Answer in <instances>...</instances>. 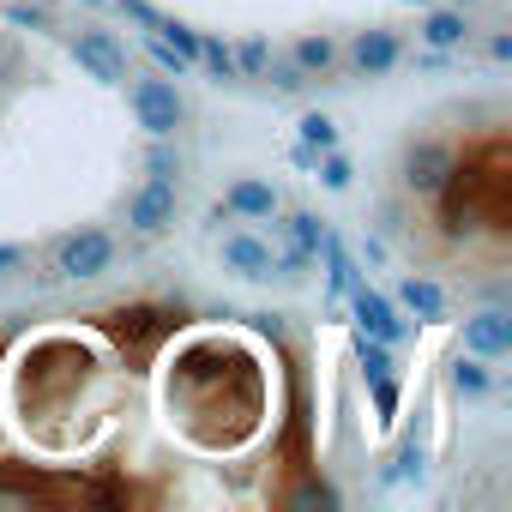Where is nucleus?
Returning <instances> with one entry per match:
<instances>
[{
    "mask_svg": "<svg viewBox=\"0 0 512 512\" xmlns=\"http://www.w3.org/2000/svg\"><path fill=\"white\" fill-rule=\"evenodd\" d=\"M157 404L169 434L187 452L229 458L266 434L272 416V374L266 356L241 332H175L157 356Z\"/></svg>",
    "mask_w": 512,
    "mask_h": 512,
    "instance_id": "1",
    "label": "nucleus"
},
{
    "mask_svg": "<svg viewBox=\"0 0 512 512\" xmlns=\"http://www.w3.org/2000/svg\"><path fill=\"white\" fill-rule=\"evenodd\" d=\"M0 368H7V404L37 452H79L109 422V362L79 332H37Z\"/></svg>",
    "mask_w": 512,
    "mask_h": 512,
    "instance_id": "2",
    "label": "nucleus"
},
{
    "mask_svg": "<svg viewBox=\"0 0 512 512\" xmlns=\"http://www.w3.org/2000/svg\"><path fill=\"white\" fill-rule=\"evenodd\" d=\"M91 326L115 344V356L133 368V374H145L151 368V356L187 326V314L181 308H157V302H133V308H109V314H91Z\"/></svg>",
    "mask_w": 512,
    "mask_h": 512,
    "instance_id": "3",
    "label": "nucleus"
},
{
    "mask_svg": "<svg viewBox=\"0 0 512 512\" xmlns=\"http://www.w3.org/2000/svg\"><path fill=\"white\" fill-rule=\"evenodd\" d=\"M452 163H458L452 139H440V133L404 139V151H398V193L416 199V205H434L440 187H446V175H452Z\"/></svg>",
    "mask_w": 512,
    "mask_h": 512,
    "instance_id": "4",
    "label": "nucleus"
},
{
    "mask_svg": "<svg viewBox=\"0 0 512 512\" xmlns=\"http://www.w3.org/2000/svg\"><path fill=\"white\" fill-rule=\"evenodd\" d=\"M115 260H121V241H115L109 229H97V223L67 229V235H55V247H49V266H55L61 278H73V284H91V278L115 272Z\"/></svg>",
    "mask_w": 512,
    "mask_h": 512,
    "instance_id": "5",
    "label": "nucleus"
},
{
    "mask_svg": "<svg viewBox=\"0 0 512 512\" xmlns=\"http://www.w3.org/2000/svg\"><path fill=\"white\" fill-rule=\"evenodd\" d=\"M127 103H133V121L145 127V139H175L181 121H187V97L169 73H151V79H127Z\"/></svg>",
    "mask_w": 512,
    "mask_h": 512,
    "instance_id": "6",
    "label": "nucleus"
},
{
    "mask_svg": "<svg viewBox=\"0 0 512 512\" xmlns=\"http://www.w3.org/2000/svg\"><path fill=\"white\" fill-rule=\"evenodd\" d=\"M356 368H362V380H368V398H374V422L380 428H392L398 422V410H404V380H398V362H392V344H380V338H356Z\"/></svg>",
    "mask_w": 512,
    "mask_h": 512,
    "instance_id": "7",
    "label": "nucleus"
},
{
    "mask_svg": "<svg viewBox=\"0 0 512 512\" xmlns=\"http://www.w3.org/2000/svg\"><path fill=\"white\" fill-rule=\"evenodd\" d=\"M73 61L97 79V85H127L133 79V61H127V43L115 37V31H103V25H85V31H73Z\"/></svg>",
    "mask_w": 512,
    "mask_h": 512,
    "instance_id": "8",
    "label": "nucleus"
},
{
    "mask_svg": "<svg viewBox=\"0 0 512 512\" xmlns=\"http://www.w3.org/2000/svg\"><path fill=\"white\" fill-rule=\"evenodd\" d=\"M175 211H181V187L163 181V175H145V187L127 199V229L133 235H163L175 223Z\"/></svg>",
    "mask_w": 512,
    "mask_h": 512,
    "instance_id": "9",
    "label": "nucleus"
},
{
    "mask_svg": "<svg viewBox=\"0 0 512 512\" xmlns=\"http://www.w3.org/2000/svg\"><path fill=\"white\" fill-rule=\"evenodd\" d=\"M344 302H350V314H356V332H368V338H380V344H392V350L410 338V320L398 314V302H392V296H380V290L356 284Z\"/></svg>",
    "mask_w": 512,
    "mask_h": 512,
    "instance_id": "10",
    "label": "nucleus"
},
{
    "mask_svg": "<svg viewBox=\"0 0 512 512\" xmlns=\"http://www.w3.org/2000/svg\"><path fill=\"white\" fill-rule=\"evenodd\" d=\"M344 61H350V73H362V79H386V73L404 61V43H398V31H392V25H368V31H356V37H350Z\"/></svg>",
    "mask_w": 512,
    "mask_h": 512,
    "instance_id": "11",
    "label": "nucleus"
},
{
    "mask_svg": "<svg viewBox=\"0 0 512 512\" xmlns=\"http://www.w3.org/2000/svg\"><path fill=\"white\" fill-rule=\"evenodd\" d=\"M458 338H464V350H470V356H482V362H506V356H512V314L488 302V308L464 314Z\"/></svg>",
    "mask_w": 512,
    "mask_h": 512,
    "instance_id": "12",
    "label": "nucleus"
},
{
    "mask_svg": "<svg viewBox=\"0 0 512 512\" xmlns=\"http://www.w3.org/2000/svg\"><path fill=\"white\" fill-rule=\"evenodd\" d=\"M272 241L266 235H253V229H235V235H223V266L235 272V278H247V284H266L272 278Z\"/></svg>",
    "mask_w": 512,
    "mask_h": 512,
    "instance_id": "13",
    "label": "nucleus"
},
{
    "mask_svg": "<svg viewBox=\"0 0 512 512\" xmlns=\"http://www.w3.org/2000/svg\"><path fill=\"white\" fill-rule=\"evenodd\" d=\"M278 205H284L278 187L260 181V175H241V181H229V193H223V217H241V223H272Z\"/></svg>",
    "mask_w": 512,
    "mask_h": 512,
    "instance_id": "14",
    "label": "nucleus"
},
{
    "mask_svg": "<svg viewBox=\"0 0 512 512\" xmlns=\"http://www.w3.org/2000/svg\"><path fill=\"white\" fill-rule=\"evenodd\" d=\"M422 43L428 49H464L470 43V13L464 7H446V0H440V7H434V0H428V7H422Z\"/></svg>",
    "mask_w": 512,
    "mask_h": 512,
    "instance_id": "15",
    "label": "nucleus"
},
{
    "mask_svg": "<svg viewBox=\"0 0 512 512\" xmlns=\"http://www.w3.org/2000/svg\"><path fill=\"white\" fill-rule=\"evenodd\" d=\"M446 386L458 392V398H470V404H482V398H494V362H482V356H470V350H458L452 362H446Z\"/></svg>",
    "mask_w": 512,
    "mask_h": 512,
    "instance_id": "16",
    "label": "nucleus"
},
{
    "mask_svg": "<svg viewBox=\"0 0 512 512\" xmlns=\"http://www.w3.org/2000/svg\"><path fill=\"white\" fill-rule=\"evenodd\" d=\"M314 260L326 266V290H332V302H344L356 284H362V266H356V253L326 229V241H320V253H314Z\"/></svg>",
    "mask_w": 512,
    "mask_h": 512,
    "instance_id": "17",
    "label": "nucleus"
},
{
    "mask_svg": "<svg viewBox=\"0 0 512 512\" xmlns=\"http://www.w3.org/2000/svg\"><path fill=\"white\" fill-rule=\"evenodd\" d=\"M290 61H296L308 79H326V73L344 61V49H338L326 31H308V37H296V43H290Z\"/></svg>",
    "mask_w": 512,
    "mask_h": 512,
    "instance_id": "18",
    "label": "nucleus"
},
{
    "mask_svg": "<svg viewBox=\"0 0 512 512\" xmlns=\"http://www.w3.org/2000/svg\"><path fill=\"white\" fill-rule=\"evenodd\" d=\"M272 229H284V241L296 247V253H320V241H326V217H314V211H284L278 205V217H272Z\"/></svg>",
    "mask_w": 512,
    "mask_h": 512,
    "instance_id": "19",
    "label": "nucleus"
},
{
    "mask_svg": "<svg viewBox=\"0 0 512 512\" xmlns=\"http://www.w3.org/2000/svg\"><path fill=\"white\" fill-rule=\"evenodd\" d=\"M398 308H404V314H416V320H428V326H434V320H440V314H446V290H440V284H434V278H404V284H398Z\"/></svg>",
    "mask_w": 512,
    "mask_h": 512,
    "instance_id": "20",
    "label": "nucleus"
},
{
    "mask_svg": "<svg viewBox=\"0 0 512 512\" xmlns=\"http://www.w3.org/2000/svg\"><path fill=\"white\" fill-rule=\"evenodd\" d=\"M272 500H278V506H344V494H338V488H332V482H326L320 470H308L302 482H290V488H278Z\"/></svg>",
    "mask_w": 512,
    "mask_h": 512,
    "instance_id": "21",
    "label": "nucleus"
},
{
    "mask_svg": "<svg viewBox=\"0 0 512 512\" xmlns=\"http://www.w3.org/2000/svg\"><path fill=\"white\" fill-rule=\"evenodd\" d=\"M314 175H320V187H326V193H350V181H356V163H350V157L332 145V151H320Z\"/></svg>",
    "mask_w": 512,
    "mask_h": 512,
    "instance_id": "22",
    "label": "nucleus"
},
{
    "mask_svg": "<svg viewBox=\"0 0 512 512\" xmlns=\"http://www.w3.org/2000/svg\"><path fill=\"white\" fill-rule=\"evenodd\" d=\"M199 67L217 73V79H241V73H235V49H229L223 37H199Z\"/></svg>",
    "mask_w": 512,
    "mask_h": 512,
    "instance_id": "23",
    "label": "nucleus"
},
{
    "mask_svg": "<svg viewBox=\"0 0 512 512\" xmlns=\"http://www.w3.org/2000/svg\"><path fill=\"white\" fill-rule=\"evenodd\" d=\"M266 61H272V43H266V37L235 43V73H241V79H260V73H266Z\"/></svg>",
    "mask_w": 512,
    "mask_h": 512,
    "instance_id": "24",
    "label": "nucleus"
},
{
    "mask_svg": "<svg viewBox=\"0 0 512 512\" xmlns=\"http://www.w3.org/2000/svg\"><path fill=\"white\" fill-rule=\"evenodd\" d=\"M260 79H272V85H278V91H284V97H302V91H308V85H314V79H308V73H302V67H296V61H278V55H272V61H266V73H260Z\"/></svg>",
    "mask_w": 512,
    "mask_h": 512,
    "instance_id": "25",
    "label": "nucleus"
},
{
    "mask_svg": "<svg viewBox=\"0 0 512 512\" xmlns=\"http://www.w3.org/2000/svg\"><path fill=\"white\" fill-rule=\"evenodd\" d=\"M296 133H302V145H314V151H332V145H338V127H332V115H320V109H308V115L296 121Z\"/></svg>",
    "mask_w": 512,
    "mask_h": 512,
    "instance_id": "26",
    "label": "nucleus"
},
{
    "mask_svg": "<svg viewBox=\"0 0 512 512\" xmlns=\"http://www.w3.org/2000/svg\"><path fill=\"white\" fill-rule=\"evenodd\" d=\"M145 175H163V181L181 175V151H175V139H151V145H145Z\"/></svg>",
    "mask_w": 512,
    "mask_h": 512,
    "instance_id": "27",
    "label": "nucleus"
},
{
    "mask_svg": "<svg viewBox=\"0 0 512 512\" xmlns=\"http://www.w3.org/2000/svg\"><path fill=\"white\" fill-rule=\"evenodd\" d=\"M7 25H19V31H55V13L37 7V0H7Z\"/></svg>",
    "mask_w": 512,
    "mask_h": 512,
    "instance_id": "28",
    "label": "nucleus"
},
{
    "mask_svg": "<svg viewBox=\"0 0 512 512\" xmlns=\"http://www.w3.org/2000/svg\"><path fill=\"white\" fill-rule=\"evenodd\" d=\"M151 61H157V73H169V79H181V73H187V61H181L163 37H151Z\"/></svg>",
    "mask_w": 512,
    "mask_h": 512,
    "instance_id": "29",
    "label": "nucleus"
},
{
    "mask_svg": "<svg viewBox=\"0 0 512 512\" xmlns=\"http://www.w3.org/2000/svg\"><path fill=\"white\" fill-rule=\"evenodd\" d=\"M25 260H31V253H25L19 241H0V278H13V272H19Z\"/></svg>",
    "mask_w": 512,
    "mask_h": 512,
    "instance_id": "30",
    "label": "nucleus"
},
{
    "mask_svg": "<svg viewBox=\"0 0 512 512\" xmlns=\"http://www.w3.org/2000/svg\"><path fill=\"white\" fill-rule=\"evenodd\" d=\"M362 260H368V266H386V241H380V235H362Z\"/></svg>",
    "mask_w": 512,
    "mask_h": 512,
    "instance_id": "31",
    "label": "nucleus"
},
{
    "mask_svg": "<svg viewBox=\"0 0 512 512\" xmlns=\"http://www.w3.org/2000/svg\"><path fill=\"white\" fill-rule=\"evenodd\" d=\"M488 55H494V61H512V31H494V37H488Z\"/></svg>",
    "mask_w": 512,
    "mask_h": 512,
    "instance_id": "32",
    "label": "nucleus"
},
{
    "mask_svg": "<svg viewBox=\"0 0 512 512\" xmlns=\"http://www.w3.org/2000/svg\"><path fill=\"white\" fill-rule=\"evenodd\" d=\"M290 163H296V169H314V163H320V151H314V145H290Z\"/></svg>",
    "mask_w": 512,
    "mask_h": 512,
    "instance_id": "33",
    "label": "nucleus"
},
{
    "mask_svg": "<svg viewBox=\"0 0 512 512\" xmlns=\"http://www.w3.org/2000/svg\"><path fill=\"white\" fill-rule=\"evenodd\" d=\"M446 7H464V13H470V7H482V0H446Z\"/></svg>",
    "mask_w": 512,
    "mask_h": 512,
    "instance_id": "34",
    "label": "nucleus"
},
{
    "mask_svg": "<svg viewBox=\"0 0 512 512\" xmlns=\"http://www.w3.org/2000/svg\"><path fill=\"white\" fill-rule=\"evenodd\" d=\"M404 7H428V0H404Z\"/></svg>",
    "mask_w": 512,
    "mask_h": 512,
    "instance_id": "35",
    "label": "nucleus"
}]
</instances>
